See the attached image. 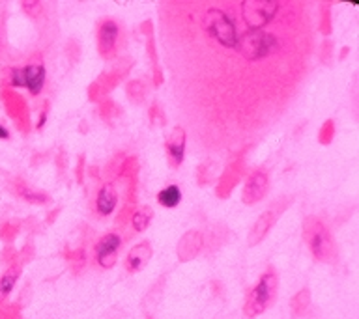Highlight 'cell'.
<instances>
[{
  "mask_svg": "<svg viewBox=\"0 0 359 319\" xmlns=\"http://www.w3.org/2000/svg\"><path fill=\"white\" fill-rule=\"evenodd\" d=\"M118 206V190L114 183H103L100 190L95 192L94 200V213L97 217L107 218L111 217Z\"/></svg>",
  "mask_w": 359,
  "mask_h": 319,
  "instance_id": "cell-10",
  "label": "cell"
},
{
  "mask_svg": "<svg viewBox=\"0 0 359 319\" xmlns=\"http://www.w3.org/2000/svg\"><path fill=\"white\" fill-rule=\"evenodd\" d=\"M0 139H10V131H8L4 125H0Z\"/></svg>",
  "mask_w": 359,
  "mask_h": 319,
  "instance_id": "cell-20",
  "label": "cell"
},
{
  "mask_svg": "<svg viewBox=\"0 0 359 319\" xmlns=\"http://www.w3.org/2000/svg\"><path fill=\"white\" fill-rule=\"evenodd\" d=\"M123 237L122 234L116 232H109V234L101 235L100 239L95 241L94 245V262L95 265L103 271H109L116 265L118 254L122 250Z\"/></svg>",
  "mask_w": 359,
  "mask_h": 319,
  "instance_id": "cell-6",
  "label": "cell"
},
{
  "mask_svg": "<svg viewBox=\"0 0 359 319\" xmlns=\"http://www.w3.org/2000/svg\"><path fill=\"white\" fill-rule=\"evenodd\" d=\"M151 218H154V211H151V207H139V209H135L131 213V217H129V228L133 234H140V232H144L148 226H150Z\"/></svg>",
  "mask_w": 359,
  "mask_h": 319,
  "instance_id": "cell-17",
  "label": "cell"
},
{
  "mask_svg": "<svg viewBox=\"0 0 359 319\" xmlns=\"http://www.w3.org/2000/svg\"><path fill=\"white\" fill-rule=\"evenodd\" d=\"M11 190L15 192V196H19L21 200L28 201V204H38V206H43V204H49L50 201L49 194H47L45 190L32 189V187H28L25 181H21V179H15V181H13Z\"/></svg>",
  "mask_w": 359,
  "mask_h": 319,
  "instance_id": "cell-14",
  "label": "cell"
},
{
  "mask_svg": "<svg viewBox=\"0 0 359 319\" xmlns=\"http://www.w3.org/2000/svg\"><path fill=\"white\" fill-rule=\"evenodd\" d=\"M279 10L277 2L271 0H249L241 4V13H243V21L252 30H260L268 24L273 15Z\"/></svg>",
  "mask_w": 359,
  "mask_h": 319,
  "instance_id": "cell-7",
  "label": "cell"
},
{
  "mask_svg": "<svg viewBox=\"0 0 359 319\" xmlns=\"http://www.w3.org/2000/svg\"><path fill=\"white\" fill-rule=\"evenodd\" d=\"M150 260H151V245L148 243V241H142V243H137L135 246H131V250L126 254L123 269H126L129 274H137L140 273L146 265H148Z\"/></svg>",
  "mask_w": 359,
  "mask_h": 319,
  "instance_id": "cell-12",
  "label": "cell"
},
{
  "mask_svg": "<svg viewBox=\"0 0 359 319\" xmlns=\"http://www.w3.org/2000/svg\"><path fill=\"white\" fill-rule=\"evenodd\" d=\"M204 28L223 47H236L238 43V32H236L234 22L230 21V17L223 10H217V8L208 10L204 15Z\"/></svg>",
  "mask_w": 359,
  "mask_h": 319,
  "instance_id": "cell-4",
  "label": "cell"
},
{
  "mask_svg": "<svg viewBox=\"0 0 359 319\" xmlns=\"http://www.w3.org/2000/svg\"><path fill=\"white\" fill-rule=\"evenodd\" d=\"M157 201L159 206L165 207V209H174V207L180 206L182 201V189L178 185H167L165 189H161L157 192Z\"/></svg>",
  "mask_w": 359,
  "mask_h": 319,
  "instance_id": "cell-18",
  "label": "cell"
},
{
  "mask_svg": "<svg viewBox=\"0 0 359 319\" xmlns=\"http://www.w3.org/2000/svg\"><path fill=\"white\" fill-rule=\"evenodd\" d=\"M118 38H120V27L112 19H103L97 27V50L101 58L112 60L118 52Z\"/></svg>",
  "mask_w": 359,
  "mask_h": 319,
  "instance_id": "cell-9",
  "label": "cell"
},
{
  "mask_svg": "<svg viewBox=\"0 0 359 319\" xmlns=\"http://www.w3.org/2000/svg\"><path fill=\"white\" fill-rule=\"evenodd\" d=\"M279 291V276L275 273L273 267H268L260 274V278L252 285L245 297L243 304V316L245 319L260 318L264 312H268L269 308L275 304Z\"/></svg>",
  "mask_w": 359,
  "mask_h": 319,
  "instance_id": "cell-1",
  "label": "cell"
},
{
  "mask_svg": "<svg viewBox=\"0 0 359 319\" xmlns=\"http://www.w3.org/2000/svg\"><path fill=\"white\" fill-rule=\"evenodd\" d=\"M277 217H279V211H275V209H268V211H264L260 217L257 218V222L252 224L251 232H249V237H247V243L249 246L258 245L260 241L266 239V235L271 232L273 228V224L277 222Z\"/></svg>",
  "mask_w": 359,
  "mask_h": 319,
  "instance_id": "cell-13",
  "label": "cell"
},
{
  "mask_svg": "<svg viewBox=\"0 0 359 319\" xmlns=\"http://www.w3.org/2000/svg\"><path fill=\"white\" fill-rule=\"evenodd\" d=\"M185 131L184 127H174L172 133L165 140V150H167V159L172 168H180L185 159Z\"/></svg>",
  "mask_w": 359,
  "mask_h": 319,
  "instance_id": "cell-11",
  "label": "cell"
},
{
  "mask_svg": "<svg viewBox=\"0 0 359 319\" xmlns=\"http://www.w3.org/2000/svg\"><path fill=\"white\" fill-rule=\"evenodd\" d=\"M4 83L11 88H27L28 94L36 97L41 94L47 83V71L39 58L27 62L22 67H10L4 73Z\"/></svg>",
  "mask_w": 359,
  "mask_h": 319,
  "instance_id": "cell-3",
  "label": "cell"
},
{
  "mask_svg": "<svg viewBox=\"0 0 359 319\" xmlns=\"http://www.w3.org/2000/svg\"><path fill=\"white\" fill-rule=\"evenodd\" d=\"M303 239L313 257L320 263H333L337 260V246L333 235L320 218L307 217L303 222Z\"/></svg>",
  "mask_w": 359,
  "mask_h": 319,
  "instance_id": "cell-2",
  "label": "cell"
},
{
  "mask_svg": "<svg viewBox=\"0 0 359 319\" xmlns=\"http://www.w3.org/2000/svg\"><path fill=\"white\" fill-rule=\"evenodd\" d=\"M21 6L22 10L32 17H38L39 13H41V10H43V4H41V2H22Z\"/></svg>",
  "mask_w": 359,
  "mask_h": 319,
  "instance_id": "cell-19",
  "label": "cell"
},
{
  "mask_svg": "<svg viewBox=\"0 0 359 319\" xmlns=\"http://www.w3.org/2000/svg\"><path fill=\"white\" fill-rule=\"evenodd\" d=\"M202 248L201 232H187L178 243V257L182 262H187L193 256H196Z\"/></svg>",
  "mask_w": 359,
  "mask_h": 319,
  "instance_id": "cell-16",
  "label": "cell"
},
{
  "mask_svg": "<svg viewBox=\"0 0 359 319\" xmlns=\"http://www.w3.org/2000/svg\"><path fill=\"white\" fill-rule=\"evenodd\" d=\"M21 273H22V265L13 260V262L8 265V269L4 271V274L0 276V304H4L6 299L10 297V293L13 291V288H15L17 280H19Z\"/></svg>",
  "mask_w": 359,
  "mask_h": 319,
  "instance_id": "cell-15",
  "label": "cell"
},
{
  "mask_svg": "<svg viewBox=\"0 0 359 319\" xmlns=\"http://www.w3.org/2000/svg\"><path fill=\"white\" fill-rule=\"evenodd\" d=\"M269 189V173L264 168L252 170L245 179L243 190H241V200L247 206H255L262 200Z\"/></svg>",
  "mask_w": 359,
  "mask_h": 319,
  "instance_id": "cell-8",
  "label": "cell"
},
{
  "mask_svg": "<svg viewBox=\"0 0 359 319\" xmlns=\"http://www.w3.org/2000/svg\"><path fill=\"white\" fill-rule=\"evenodd\" d=\"M238 50L245 56L247 60H258L264 56L271 55L277 49V39L273 34L262 32V30H251L245 36L238 38Z\"/></svg>",
  "mask_w": 359,
  "mask_h": 319,
  "instance_id": "cell-5",
  "label": "cell"
}]
</instances>
